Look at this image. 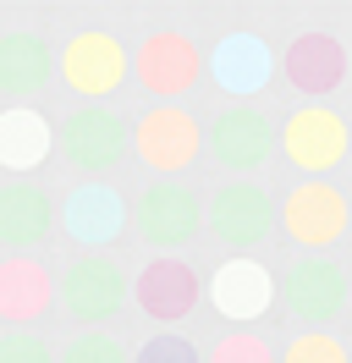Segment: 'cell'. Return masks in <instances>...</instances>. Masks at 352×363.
<instances>
[{
    "instance_id": "obj_15",
    "label": "cell",
    "mask_w": 352,
    "mask_h": 363,
    "mask_svg": "<svg viewBox=\"0 0 352 363\" xmlns=\"http://www.w3.org/2000/svg\"><path fill=\"white\" fill-rule=\"evenodd\" d=\"M55 220H61V204L39 182H6L0 187V248H11L17 259H28L39 248Z\"/></svg>"
},
{
    "instance_id": "obj_17",
    "label": "cell",
    "mask_w": 352,
    "mask_h": 363,
    "mask_svg": "<svg viewBox=\"0 0 352 363\" xmlns=\"http://www.w3.org/2000/svg\"><path fill=\"white\" fill-rule=\"evenodd\" d=\"M270 72H275V55L264 39L253 33H226L215 50H209V77H215V89H226L231 99H253V94L270 83Z\"/></svg>"
},
{
    "instance_id": "obj_7",
    "label": "cell",
    "mask_w": 352,
    "mask_h": 363,
    "mask_svg": "<svg viewBox=\"0 0 352 363\" xmlns=\"http://www.w3.org/2000/svg\"><path fill=\"white\" fill-rule=\"evenodd\" d=\"M204 67H209V61H204V50H198L187 33H154V39H143L138 55H132V77H138L160 105H176L182 94H193Z\"/></svg>"
},
{
    "instance_id": "obj_10",
    "label": "cell",
    "mask_w": 352,
    "mask_h": 363,
    "mask_svg": "<svg viewBox=\"0 0 352 363\" xmlns=\"http://www.w3.org/2000/svg\"><path fill=\"white\" fill-rule=\"evenodd\" d=\"M204 292H209V308H215L220 319L253 325V319L270 314V303L281 297V286L270 281V270H264L253 253H237V259L215 264V275L204 281Z\"/></svg>"
},
{
    "instance_id": "obj_14",
    "label": "cell",
    "mask_w": 352,
    "mask_h": 363,
    "mask_svg": "<svg viewBox=\"0 0 352 363\" xmlns=\"http://www.w3.org/2000/svg\"><path fill=\"white\" fill-rule=\"evenodd\" d=\"M61 231L77 248H110L127 231V204L110 182H77L61 199Z\"/></svg>"
},
{
    "instance_id": "obj_16",
    "label": "cell",
    "mask_w": 352,
    "mask_h": 363,
    "mask_svg": "<svg viewBox=\"0 0 352 363\" xmlns=\"http://www.w3.org/2000/svg\"><path fill=\"white\" fill-rule=\"evenodd\" d=\"M281 72H286V83H292L297 94H308V105H319L330 89H341V77L352 72V61H347V50L336 45L330 33H303V39L286 45Z\"/></svg>"
},
{
    "instance_id": "obj_6",
    "label": "cell",
    "mask_w": 352,
    "mask_h": 363,
    "mask_svg": "<svg viewBox=\"0 0 352 363\" xmlns=\"http://www.w3.org/2000/svg\"><path fill=\"white\" fill-rule=\"evenodd\" d=\"M352 204L336 182H297L292 193L281 199V231L308 253H325L347 237Z\"/></svg>"
},
{
    "instance_id": "obj_2",
    "label": "cell",
    "mask_w": 352,
    "mask_h": 363,
    "mask_svg": "<svg viewBox=\"0 0 352 363\" xmlns=\"http://www.w3.org/2000/svg\"><path fill=\"white\" fill-rule=\"evenodd\" d=\"M204 226H209V215L198 204V193L182 182H149L132 199V237L149 242L154 259H176Z\"/></svg>"
},
{
    "instance_id": "obj_5",
    "label": "cell",
    "mask_w": 352,
    "mask_h": 363,
    "mask_svg": "<svg viewBox=\"0 0 352 363\" xmlns=\"http://www.w3.org/2000/svg\"><path fill=\"white\" fill-rule=\"evenodd\" d=\"M204 127L182 105H149L132 127V155L143 160L149 171H160V182H171L176 171H187L198 155H204Z\"/></svg>"
},
{
    "instance_id": "obj_20",
    "label": "cell",
    "mask_w": 352,
    "mask_h": 363,
    "mask_svg": "<svg viewBox=\"0 0 352 363\" xmlns=\"http://www.w3.org/2000/svg\"><path fill=\"white\" fill-rule=\"evenodd\" d=\"M50 67L55 61H50V45L39 33H0V89L33 94V89H44Z\"/></svg>"
},
{
    "instance_id": "obj_18",
    "label": "cell",
    "mask_w": 352,
    "mask_h": 363,
    "mask_svg": "<svg viewBox=\"0 0 352 363\" xmlns=\"http://www.w3.org/2000/svg\"><path fill=\"white\" fill-rule=\"evenodd\" d=\"M44 155H55V127L33 105H6L0 111V171L28 182V171H39Z\"/></svg>"
},
{
    "instance_id": "obj_24",
    "label": "cell",
    "mask_w": 352,
    "mask_h": 363,
    "mask_svg": "<svg viewBox=\"0 0 352 363\" xmlns=\"http://www.w3.org/2000/svg\"><path fill=\"white\" fill-rule=\"evenodd\" d=\"M0 363H55L39 330H0Z\"/></svg>"
},
{
    "instance_id": "obj_8",
    "label": "cell",
    "mask_w": 352,
    "mask_h": 363,
    "mask_svg": "<svg viewBox=\"0 0 352 363\" xmlns=\"http://www.w3.org/2000/svg\"><path fill=\"white\" fill-rule=\"evenodd\" d=\"M347 297H352V275L336 259H303L281 281V308L303 319V330H325L347 308Z\"/></svg>"
},
{
    "instance_id": "obj_3",
    "label": "cell",
    "mask_w": 352,
    "mask_h": 363,
    "mask_svg": "<svg viewBox=\"0 0 352 363\" xmlns=\"http://www.w3.org/2000/svg\"><path fill=\"white\" fill-rule=\"evenodd\" d=\"M281 155L308 182H325L352 155V121L336 105H303V111H292L281 121Z\"/></svg>"
},
{
    "instance_id": "obj_19",
    "label": "cell",
    "mask_w": 352,
    "mask_h": 363,
    "mask_svg": "<svg viewBox=\"0 0 352 363\" xmlns=\"http://www.w3.org/2000/svg\"><path fill=\"white\" fill-rule=\"evenodd\" d=\"M55 297V281L44 275L39 259H0V319L11 330H33Z\"/></svg>"
},
{
    "instance_id": "obj_4",
    "label": "cell",
    "mask_w": 352,
    "mask_h": 363,
    "mask_svg": "<svg viewBox=\"0 0 352 363\" xmlns=\"http://www.w3.org/2000/svg\"><path fill=\"white\" fill-rule=\"evenodd\" d=\"M55 297H61V308L77 319V325L99 330L105 319L121 314V303L132 297V281H127V270H121L116 259L83 253V259H72V264L61 270V281H55Z\"/></svg>"
},
{
    "instance_id": "obj_21",
    "label": "cell",
    "mask_w": 352,
    "mask_h": 363,
    "mask_svg": "<svg viewBox=\"0 0 352 363\" xmlns=\"http://www.w3.org/2000/svg\"><path fill=\"white\" fill-rule=\"evenodd\" d=\"M281 363H352V358L330 330H297V336L281 347Z\"/></svg>"
},
{
    "instance_id": "obj_1",
    "label": "cell",
    "mask_w": 352,
    "mask_h": 363,
    "mask_svg": "<svg viewBox=\"0 0 352 363\" xmlns=\"http://www.w3.org/2000/svg\"><path fill=\"white\" fill-rule=\"evenodd\" d=\"M132 127L121 111H110V105H77L72 116L55 121V155L88 182H105L116 177L132 155Z\"/></svg>"
},
{
    "instance_id": "obj_25",
    "label": "cell",
    "mask_w": 352,
    "mask_h": 363,
    "mask_svg": "<svg viewBox=\"0 0 352 363\" xmlns=\"http://www.w3.org/2000/svg\"><path fill=\"white\" fill-rule=\"evenodd\" d=\"M204 363H281V358H275L259 336H226Z\"/></svg>"
},
{
    "instance_id": "obj_11",
    "label": "cell",
    "mask_w": 352,
    "mask_h": 363,
    "mask_svg": "<svg viewBox=\"0 0 352 363\" xmlns=\"http://www.w3.org/2000/svg\"><path fill=\"white\" fill-rule=\"evenodd\" d=\"M275 220H281V204H270V193L253 187V182H226L209 199V231L237 253L259 248Z\"/></svg>"
},
{
    "instance_id": "obj_22",
    "label": "cell",
    "mask_w": 352,
    "mask_h": 363,
    "mask_svg": "<svg viewBox=\"0 0 352 363\" xmlns=\"http://www.w3.org/2000/svg\"><path fill=\"white\" fill-rule=\"evenodd\" d=\"M61 363H127V347L105 330H77L61 347Z\"/></svg>"
},
{
    "instance_id": "obj_13",
    "label": "cell",
    "mask_w": 352,
    "mask_h": 363,
    "mask_svg": "<svg viewBox=\"0 0 352 363\" xmlns=\"http://www.w3.org/2000/svg\"><path fill=\"white\" fill-rule=\"evenodd\" d=\"M198 297H204V281L182 259H149L132 275V303L149 319H160V325H182L198 308Z\"/></svg>"
},
{
    "instance_id": "obj_9",
    "label": "cell",
    "mask_w": 352,
    "mask_h": 363,
    "mask_svg": "<svg viewBox=\"0 0 352 363\" xmlns=\"http://www.w3.org/2000/svg\"><path fill=\"white\" fill-rule=\"evenodd\" d=\"M127 50L116 45L110 33H99V28H88V33H72L61 50V77L72 94H83L88 105H99V99H110V94L127 83Z\"/></svg>"
},
{
    "instance_id": "obj_12",
    "label": "cell",
    "mask_w": 352,
    "mask_h": 363,
    "mask_svg": "<svg viewBox=\"0 0 352 363\" xmlns=\"http://www.w3.org/2000/svg\"><path fill=\"white\" fill-rule=\"evenodd\" d=\"M209 155L231 171V177H253L264 160H270V149L281 143V133L270 127V116L253 111V105H231V111H220V121L209 127Z\"/></svg>"
},
{
    "instance_id": "obj_23",
    "label": "cell",
    "mask_w": 352,
    "mask_h": 363,
    "mask_svg": "<svg viewBox=\"0 0 352 363\" xmlns=\"http://www.w3.org/2000/svg\"><path fill=\"white\" fill-rule=\"evenodd\" d=\"M138 363H204V358H198V347L187 336H176V330H154V336L143 341Z\"/></svg>"
}]
</instances>
